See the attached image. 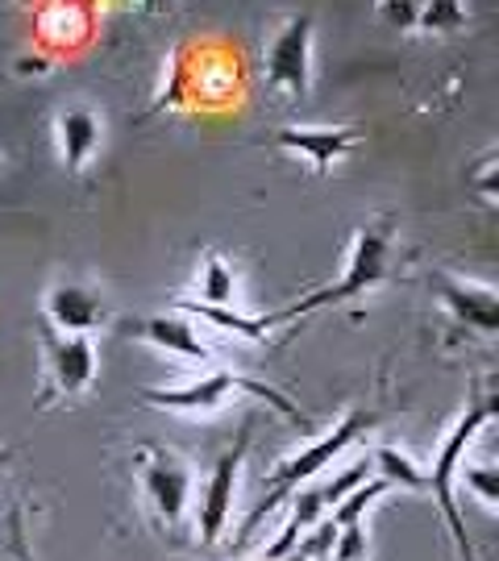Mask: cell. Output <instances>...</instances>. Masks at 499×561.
Wrapping results in <instances>:
<instances>
[{
	"label": "cell",
	"mask_w": 499,
	"mask_h": 561,
	"mask_svg": "<svg viewBox=\"0 0 499 561\" xmlns=\"http://www.w3.org/2000/svg\"><path fill=\"white\" fill-rule=\"evenodd\" d=\"M138 482L155 520L162 528H180L183 516H188V503H192V466L180 454L162 449V445H141Z\"/></svg>",
	"instance_id": "obj_5"
},
{
	"label": "cell",
	"mask_w": 499,
	"mask_h": 561,
	"mask_svg": "<svg viewBox=\"0 0 499 561\" xmlns=\"http://www.w3.org/2000/svg\"><path fill=\"white\" fill-rule=\"evenodd\" d=\"M162 108H192V76H188V46L171 50L167 59V71H162V83L155 92V101L146 113H162Z\"/></svg>",
	"instance_id": "obj_19"
},
{
	"label": "cell",
	"mask_w": 499,
	"mask_h": 561,
	"mask_svg": "<svg viewBox=\"0 0 499 561\" xmlns=\"http://www.w3.org/2000/svg\"><path fill=\"white\" fill-rule=\"evenodd\" d=\"M46 345V375H50V396L76 400L97 382V345L92 337H63L55 329L42 333Z\"/></svg>",
	"instance_id": "obj_10"
},
{
	"label": "cell",
	"mask_w": 499,
	"mask_h": 561,
	"mask_svg": "<svg viewBox=\"0 0 499 561\" xmlns=\"http://www.w3.org/2000/svg\"><path fill=\"white\" fill-rule=\"evenodd\" d=\"M188 76H192V104H204V108H229L246 92L241 59L229 50H213V46L192 50L188 46Z\"/></svg>",
	"instance_id": "obj_9"
},
{
	"label": "cell",
	"mask_w": 499,
	"mask_h": 561,
	"mask_svg": "<svg viewBox=\"0 0 499 561\" xmlns=\"http://www.w3.org/2000/svg\"><path fill=\"white\" fill-rule=\"evenodd\" d=\"M196 304H213V308H238V271L234 262L208 250L204 262H200V275H196Z\"/></svg>",
	"instance_id": "obj_16"
},
{
	"label": "cell",
	"mask_w": 499,
	"mask_h": 561,
	"mask_svg": "<svg viewBox=\"0 0 499 561\" xmlns=\"http://www.w3.org/2000/svg\"><path fill=\"white\" fill-rule=\"evenodd\" d=\"M238 396H254V400H266L280 416L296 424H308V416L299 412L296 403L280 396L271 382L246 379L238 370H208V375H196L183 387H146L141 391V403L159 408V412H183V416H204V412H217L220 403L238 400Z\"/></svg>",
	"instance_id": "obj_4"
},
{
	"label": "cell",
	"mask_w": 499,
	"mask_h": 561,
	"mask_svg": "<svg viewBox=\"0 0 499 561\" xmlns=\"http://www.w3.org/2000/svg\"><path fill=\"white\" fill-rule=\"evenodd\" d=\"M375 421H379V412H375V408H350V412H345L329 433H320V437H313L304 449H296L292 458H283L280 466L262 479V500L254 503V512L246 516L241 541H246V537H254V533L262 528V520H266L280 503L292 500V491H299L304 482L320 479V474H325V470H329V466H333L350 445H359L362 433H366Z\"/></svg>",
	"instance_id": "obj_2"
},
{
	"label": "cell",
	"mask_w": 499,
	"mask_h": 561,
	"mask_svg": "<svg viewBox=\"0 0 499 561\" xmlns=\"http://www.w3.org/2000/svg\"><path fill=\"white\" fill-rule=\"evenodd\" d=\"M38 50L59 62L67 55H80L97 38V9L92 4H42L34 13Z\"/></svg>",
	"instance_id": "obj_11"
},
{
	"label": "cell",
	"mask_w": 499,
	"mask_h": 561,
	"mask_svg": "<svg viewBox=\"0 0 499 561\" xmlns=\"http://www.w3.org/2000/svg\"><path fill=\"white\" fill-rule=\"evenodd\" d=\"M450 482H454V486L462 482V486H466V491H470L483 507H499V470H496V461H466V458H462L458 466H454Z\"/></svg>",
	"instance_id": "obj_21"
},
{
	"label": "cell",
	"mask_w": 499,
	"mask_h": 561,
	"mask_svg": "<svg viewBox=\"0 0 499 561\" xmlns=\"http://www.w3.org/2000/svg\"><path fill=\"white\" fill-rule=\"evenodd\" d=\"M50 71H55V59L46 50H38V46L21 50L18 59H13V76H21V80H46Z\"/></svg>",
	"instance_id": "obj_24"
},
{
	"label": "cell",
	"mask_w": 499,
	"mask_h": 561,
	"mask_svg": "<svg viewBox=\"0 0 499 561\" xmlns=\"http://www.w3.org/2000/svg\"><path fill=\"white\" fill-rule=\"evenodd\" d=\"M433 287H438L441 304H445V312H450L454 321L483 333V337H496L499 304H496V287H491V283H470V279H458V275L438 271V275H433Z\"/></svg>",
	"instance_id": "obj_13"
},
{
	"label": "cell",
	"mask_w": 499,
	"mask_h": 561,
	"mask_svg": "<svg viewBox=\"0 0 499 561\" xmlns=\"http://www.w3.org/2000/svg\"><path fill=\"white\" fill-rule=\"evenodd\" d=\"M366 553H371V541H366V520L338 528L333 549H329V561H366Z\"/></svg>",
	"instance_id": "obj_23"
},
{
	"label": "cell",
	"mask_w": 499,
	"mask_h": 561,
	"mask_svg": "<svg viewBox=\"0 0 499 561\" xmlns=\"http://www.w3.org/2000/svg\"><path fill=\"white\" fill-rule=\"evenodd\" d=\"M141 337L150 341L155 350H162V354H171V358H180V362H192V366L213 362V345L200 337L196 321L183 317V312L146 317V321H141Z\"/></svg>",
	"instance_id": "obj_15"
},
{
	"label": "cell",
	"mask_w": 499,
	"mask_h": 561,
	"mask_svg": "<svg viewBox=\"0 0 499 561\" xmlns=\"http://www.w3.org/2000/svg\"><path fill=\"white\" fill-rule=\"evenodd\" d=\"M250 428H254V421H246V428L238 433V442L213 461L208 482L200 486V500H196L200 545H217L220 537H225V528H229L234 500H238V482H241V461L250 454Z\"/></svg>",
	"instance_id": "obj_7"
},
{
	"label": "cell",
	"mask_w": 499,
	"mask_h": 561,
	"mask_svg": "<svg viewBox=\"0 0 499 561\" xmlns=\"http://www.w3.org/2000/svg\"><path fill=\"white\" fill-rule=\"evenodd\" d=\"M491 416H496V396H491V391H475V400L466 403V412H462L458 421H454V428L445 433L438 458H433V470H424V491H433V503H438L441 520L450 528V541H454L462 561H475V545L466 537V520H462V507H458V495H454L450 474H454V466L466 458V449L475 445V437L491 424Z\"/></svg>",
	"instance_id": "obj_3"
},
{
	"label": "cell",
	"mask_w": 499,
	"mask_h": 561,
	"mask_svg": "<svg viewBox=\"0 0 499 561\" xmlns=\"http://www.w3.org/2000/svg\"><path fill=\"white\" fill-rule=\"evenodd\" d=\"M46 321L63 337H88L109 321V304L88 283H55L46 291Z\"/></svg>",
	"instance_id": "obj_12"
},
{
	"label": "cell",
	"mask_w": 499,
	"mask_h": 561,
	"mask_svg": "<svg viewBox=\"0 0 499 561\" xmlns=\"http://www.w3.org/2000/svg\"><path fill=\"white\" fill-rule=\"evenodd\" d=\"M387 491H392V486L371 474V479L362 482V486H354L345 500L329 507V524H333V528H345V524H362V520H366V512H371V507H375V503H379Z\"/></svg>",
	"instance_id": "obj_20"
},
{
	"label": "cell",
	"mask_w": 499,
	"mask_h": 561,
	"mask_svg": "<svg viewBox=\"0 0 499 561\" xmlns=\"http://www.w3.org/2000/svg\"><path fill=\"white\" fill-rule=\"evenodd\" d=\"M55 138H59V159L71 175L88 171V162L97 159L100 141H104V121L88 104H67L55 117Z\"/></svg>",
	"instance_id": "obj_14"
},
{
	"label": "cell",
	"mask_w": 499,
	"mask_h": 561,
	"mask_svg": "<svg viewBox=\"0 0 499 561\" xmlns=\"http://www.w3.org/2000/svg\"><path fill=\"white\" fill-rule=\"evenodd\" d=\"M180 312L192 317V321L213 324L220 333H234V337H241V341H266V333H271V329L262 324V317H246L238 308H213V304L180 300Z\"/></svg>",
	"instance_id": "obj_17"
},
{
	"label": "cell",
	"mask_w": 499,
	"mask_h": 561,
	"mask_svg": "<svg viewBox=\"0 0 499 561\" xmlns=\"http://www.w3.org/2000/svg\"><path fill=\"white\" fill-rule=\"evenodd\" d=\"M371 474L383 479L387 486H399V491H424V470L396 445H379L371 454Z\"/></svg>",
	"instance_id": "obj_18"
},
{
	"label": "cell",
	"mask_w": 499,
	"mask_h": 561,
	"mask_svg": "<svg viewBox=\"0 0 499 561\" xmlns=\"http://www.w3.org/2000/svg\"><path fill=\"white\" fill-rule=\"evenodd\" d=\"M0 171H4V162H0Z\"/></svg>",
	"instance_id": "obj_27"
},
{
	"label": "cell",
	"mask_w": 499,
	"mask_h": 561,
	"mask_svg": "<svg viewBox=\"0 0 499 561\" xmlns=\"http://www.w3.org/2000/svg\"><path fill=\"white\" fill-rule=\"evenodd\" d=\"M313 30H317L313 13L299 9L283 21L266 46V83L292 101L308 96L313 88Z\"/></svg>",
	"instance_id": "obj_6"
},
{
	"label": "cell",
	"mask_w": 499,
	"mask_h": 561,
	"mask_svg": "<svg viewBox=\"0 0 499 561\" xmlns=\"http://www.w3.org/2000/svg\"><path fill=\"white\" fill-rule=\"evenodd\" d=\"M392 266H396V221H392V217H371V221L359 225V233L350 241V254L341 262L338 283H329V287H320L313 296L287 304V308L271 312V317H262V324H266V329H275V324H296V321H304V317H313V312H325V308L359 300L366 291H375L379 283H387Z\"/></svg>",
	"instance_id": "obj_1"
},
{
	"label": "cell",
	"mask_w": 499,
	"mask_h": 561,
	"mask_svg": "<svg viewBox=\"0 0 499 561\" xmlns=\"http://www.w3.org/2000/svg\"><path fill=\"white\" fill-rule=\"evenodd\" d=\"M362 141V129L354 125H287L275 134V146L308 162L313 175H329L354 146Z\"/></svg>",
	"instance_id": "obj_8"
},
{
	"label": "cell",
	"mask_w": 499,
	"mask_h": 561,
	"mask_svg": "<svg viewBox=\"0 0 499 561\" xmlns=\"http://www.w3.org/2000/svg\"><path fill=\"white\" fill-rule=\"evenodd\" d=\"M466 21H470V13L462 4L438 0V4H420L417 30H424V34H458V30H466Z\"/></svg>",
	"instance_id": "obj_22"
},
{
	"label": "cell",
	"mask_w": 499,
	"mask_h": 561,
	"mask_svg": "<svg viewBox=\"0 0 499 561\" xmlns=\"http://www.w3.org/2000/svg\"><path fill=\"white\" fill-rule=\"evenodd\" d=\"M379 18L399 34H412L420 21V4H379Z\"/></svg>",
	"instance_id": "obj_25"
},
{
	"label": "cell",
	"mask_w": 499,
	"mask_h": 561,
	"mask_svg": "<svg viewBox=\"0 0 499 561\" xmlns=\"http://www.w3.org/2000/svg\"><path fill=\"white\" fill-rule=\"evenodd\" d=\"M475 187H479L483 201H496V154H487L479 167V175H475Z\"/></svg>",
	"instance_id": "obj_26"
}]
</instances>
